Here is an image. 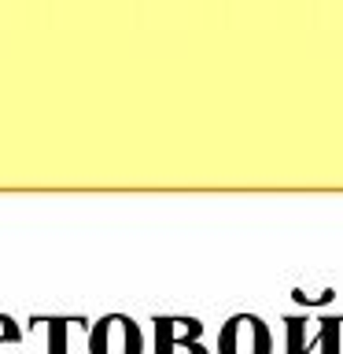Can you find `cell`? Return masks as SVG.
Segmentation results:
<instances>
[{"label":"cell","mask_w":343,"mask_h":354,"mask_svg":"<svg viewBox=\"0 0 343 354\" xmlns=\"http://www.w3.org/2000/svg\"><path fill=\"white\" fill-rule=\"evenodd\" d=\"M89 354H144V332L129 314H104L89 325Z\"/></svg>","instance_id":"1"},{"label":"cell","mask_w":343,"mask_h":354,"mask_svg":"<svg viewBox=\"0 0 343 354\" xmlns=\"http://www.w3.org/2000/svg\"><path fill=\"white\" fill-rule=\"evenodd\" d=\"M218 354H273V332L259 314H232L218 332Z\"/></svg>","instance_id":"2"},{"label":"cell","mask_w":343,"mask_h":354,"mask_svg":"<svg viewBox=\"0 0 343 354\" xmlns=\"http://www.w3.org/2000/svg\"><path fill=\"white\" fill-rule=\"evenodd\" d=\"M288 354H340V317H288Z\"/></svg>","instance_id":"3"},{"label":"cell","mask_w":343,"mask_h":354,"mask_svg":"<svg viewBox=\"0 0 343 354\" xmlns=\"http://www.w3.org/2000/svg\"><path fill=\"white\" fill-rule=\"evenodd\" d=\"M155 354H207L199 343L203 321L196 317H177V314H155Z\"/></svg>","instance_id":"4"},{"label":"cell","mask_w":343,"mask_h":354,"mask_svg":"<svg viewBox=\"0 0 343 354\" xmlns=\"http://www.w3.org/2000/svg\"><path fill=\"white\" fill-rule=\"evenodd\" d=\"M77 325V321H66V317H37L33 321V328H37V336L48 339V354H71V339H66V328Z\"/></svg>","instance_id":"5"},{"label":"cell","mask_w":343,"mask_h":354,"mask_svg":"<svg viewBox=\"0 0 343 354\" xmlns=\"http://www.w3.org/2000/svg\"><path fill=\"white\" fill-rule=\"evenodd\" d=\"M26 347H22V328L15 317L0 314V354H22Z\"/></svg>","instance_id":"6"}]
</instances>
